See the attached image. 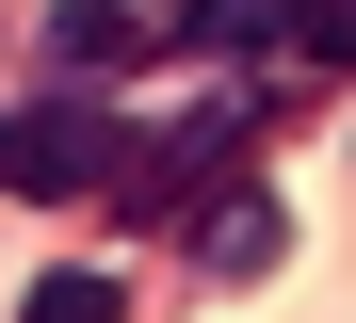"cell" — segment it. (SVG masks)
I'll list each match as a JSON object with an SVG mask.
<instances>
[{
    "label": "cell",
    "instance_id": "obj_1",
    "mask_svg": "<svg viewBox=\"0 0 356 323\" xmlns=\"http://www.w3.org/2000/svg\"><path fill=\"white\" fill-rule=\"evenodd\" d=\"M0 178H17V194H49V210H65V194H130V129H113L97 97H65V81H49V97L17 113V146H0Z\"/></svg>",
    "mask_w": 356,
    "mask_h": 323
},
{
    "label": "cell",
    "instance_id": "obj_6",
    "mask_svg": "<svg viewBox=\"0 0 356 323\" xmlns=\"http://www.w3.org/2000/svg\"><path fill=\"white\" fill-rule=\"evenodd\" d=\"M308 65H356V0H308Z\"/></svg>",
    "mask_w": 356,
    "mask_h": 323
},
{
    "label": "cell",
    "instance_id": "obj_4",
    "mask_svg": "<svg viewBox=\"0 0 356 323\" xmlns=\"http://www.w3.org/2000/svg\"><path fill=\"white\" fill-rule=\"evenodd\" d=\"M227 162H243V113H178L162 146L130 162V210H178V194H195V178H227Z\"/></svg>",
    "mask_w": 356,
    "mask_h": 323
},
{
    "label": "cell",
    "instance_id": "obj_3",
    "mask_svg": "<svg viewBox=\"0 0 356 323\" xmlns=\"http://www.w3.org/2000/svg\"><path fill=\"white\" fill-rule=\"evenodd\" d=\"M178 17L162 0H65V17H49V65H65V81H97V65H146Z\"/></svg>",
    "mask_w": 356,
    "mask_h": 323
},
{
    "label": "cell",
    "instance_id": "obj_5",
    "mask_svg": "<svg viewBox=\"0 0 356 323\" xmlns=\"http://www.w3.org/2000/svg\"><path fill=\"white\" fill-rule=\"evenodd\" d=\"M17 323H130V291H113V275H33Z\"/></svg>",
    "mask_w": 356,
    "mask_h": 323
},
{
    "label": "cell",
    "instance_id": "obj_2",
    "mask_svg": "<svg viewBox=\"0 0 356 323\" xmlns=\"http://www.w3.org/2000/svg\"><path fill=\"white\" fill-rule=\"evenodd\" d=\"M275 258H291V210H275V194H243V178H227L211 210H195V275H227V291H243V275H275Z\"/></svg>",
    "mask_w": 356,
    "mask_h": 323
}]
</instances>
